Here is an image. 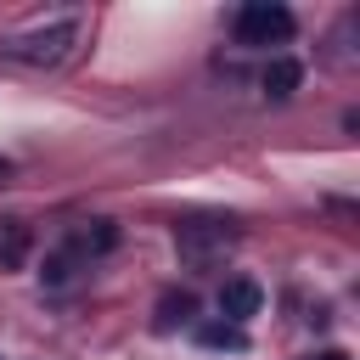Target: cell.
<instances>
[{
	"mask_svg": "<svg viewBox=\"0 0 360 360\" xmlns=\"http://www.w3.org/2000/svg\"><path fill=\"white\" fill-rule=\"evenodd\" d=\"M6 169H11V163H6V158H0V174H6Z\"/></svg>",
	"mask_w": 360,
	"mask_h": 360,
	"instance_id": "7c38bea8",
	"label": "cell"
},
{
	"mask_svg": "<svg viewBox=\"0 0 360 360\" xmlns=\"http://www.w3.org/2000/svg\"><path fill=\"white\" fill-rule=\"evenodd\" d=\"M112 248H118V225H112V219H90V225H79L73 242H68L73 259H96V253H112Z\"/></svg>",
	"mask_w": 360,
	"mask_h": 360,
	"instance_id": "277c9868",
	"label": "cell"
},
{
	"mask_svg": "<svg viewBox=\"0 0 360 360\" xmlns=\"http://www.w3.org/2000/svg\"><path fill=\"white\" fill-rule=\"evenodd\" d=\"M197 343H202V349H242L248 338H242V326H231V321H202V326H197Z\"/></svg>",
	"mask_w": 360,
	"mask_h": 360,
	"instance_id": "ba28073f",
	"label": "cell"
},
{
	"mask_svg": "<svg viewBox=\"0 0 360 360\" xmlns=\"http://www.w3.org/2000/svg\"><path fill=\"white\" fill-rule=\"evenodd\" d=\"M79 34H84V22H79V17H51V22H34V28L11 34V39H0V56L28 62V68H56V62H68V56H73Z\"/></svg>",
	"mask_w": 360,
	"mask_h": 360,
	"instance_id": "6da1fadb",
	"label": "cell"
},
{
	"mask_svg": "<svg viewBox=\"0 0 360 360\" xmlns=\"http://www.w3.org/2000/svg\"><path fill=\"white\" fill-rule=\"evenodd\" d=\"M174 242H180V253L208 259L214 248H231L236 242V225L231 219H186V225H174Z\"/></svg>",
	"mask_w": 360,
	"mask_h": 360,
	"instance_id": "3957f363",
	"label": "cell"
},
{
	"mask_svg": "<svg viewBox=\"0 0 360 360\" xmlns=\"http://www.w3.org/2000/svg\"><path fill=\"white\" fill-rule=\"evenodd\" d=\"M68 276H73V253L62 248V253H51V259H45V281L56 287V281H68Z\"/></svg>",
	"mask_w": 360,
	"mask_h": 360,
	"instance_id": "30bf717a",
	"label": "cell"
},
{
	"mask_svg": "<svg viewBox=\"0 0 360 360\" xmlns=\"http://www.w3.org/2000/svg\"><path fill=\"white\" fill-rule=\"evenodd\" d=\"M197 315V298L191 292H163L158 298V326H180V321H191Z\"/></svg>",
	"mask_w": 360,
	"mask_h": 360,
	"instance_id": "9c48e42d",
	"label": "cell"
},
{
	"mask_svg": "<svg viewBox=\"0 0 360 360\" xmlns=\"http://www.w3.org/2000/svg\"><path fill=\"white\" fill-rule=\"evenodd\" d=\"M287 34H292V11L276 6V0H253V6L236 11V39L242 45H276Z\"/></svg>",
	"mask_w": 360,
	"mask_h": 360,
	"instance_id": "7a4b0ae2",
	"label": "cell"
},
{
	"mask_svg": "<svg viewBox=\"0 0 360 360\" xmlns=\"http://www.w3.org/2000/svg\"><path fill=\"white\" fill-rule=\"evenodd\" d=\"M315 360H349V354H338V349H326V354H315Z\"/></svg>",
	"mask_w": 360,
	"mask_h": 360,
	"instance_id": "8fae6325",
	"label": "cell"
},
{
	"mask_svg": "<svg viewBox=\"0 0 360 360\" xmlns=\"http://www.w3.org/2000/svg\"><path fill=\"white\" fill-rule=\"evenodd\" d=\"M28 248H34V231H28V225H6V231H0V264H6V270H17V264L28 259Z\"/></svg>",
	"mask_w": 360,
	"mask_h": 360,
	"instance_id": "52a82bcc",
	"label": "cell"
},
{
	"mask_svg": "<svg viewBox=\"0 0 360 360\" xmlns=\"http://www.w3.org/2000/svg\"><path fill=\"white\" fill-rule=\"evenodd\" d=\"M298 79H304V68H298L292 56H276V62L264 68V90H270L276 101H281V96H292V90H298Z\"/></svg>",
	"mask_w": 360,
	"mask_h": 360,
	"instance_id": "8992f818",
	"label": "cell"
},
{
	"mask_svg": "<svg viewBox=\"0 0 360 360\" xmlns=\"http://www.w3.org/2000/svg\"><path fill=\"white\" fill-rule=\"evenodd\" d=\"M259 298H264V292H259V281H248V276H236V281L219 287V309L231 315V326H242L248 315H259Z\"/></svg>",
	"mask_w": 360,
	"mask_h": 360,
	"instance_id": "5b68a950",
	"label": "cell"
}]
</instances>
